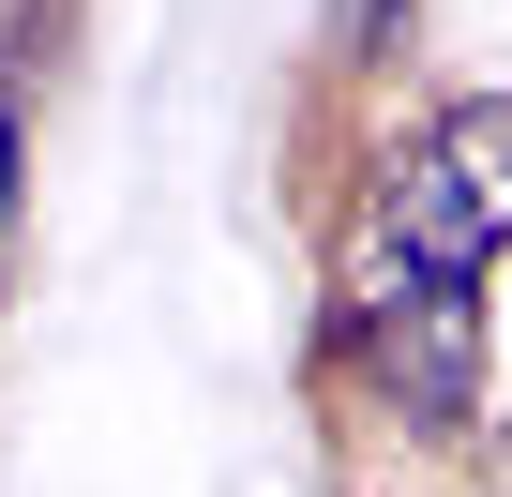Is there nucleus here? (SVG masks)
<instances>
[{"label":"nucleus","instance_id":"nucleus-2","mask_svg":"<svg viewBox=\"0 0 512 497\" xmlns=\"http://www.w3.org/2000/svg\"><path fill=\"white\" fill-rule=\"evenodd\" d=\"M497 241H512V91L452 106L392 166V272H482Z\"/></svg>","mask_w":512,"mask_h":497},{"label":"nucleus","instance_id":"nucleus-3","mask_svg":"<svg viewBox=\"0 0 512 497\" xmlns=\"http://www.w3.org/2000/svg\"><path fill=\"white\" fill-rule=\"evenodd\" d=\"M482 497H512V452H497V482H482Z\"/></svg>","mask_w":512,"mask_h":497},{"label":"nucleus","instance_id":"nucleus-1","mask_svg":"<svg viewBox=\"0 0 512 497\" xmlns=\"http://www.w3.org/2000/svg\"><path fill=\"white\" fill-rule=\"evenodd\" d=\"M332 347H347V377L392 422H467L482 407V302H467V272H377Z\"/></svg>","mask_w":512,"mask_h":497}]
</instances>
